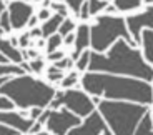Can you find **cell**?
Returning <instances> with one entry per match:
<instances>
[{
    "instance_id": "obj_1",
    "label": "cell",
    "mask_w": 153,
    "mask_h": 135,
    "mask_svg": "<svg viewBox=\"0 0 153 135\" xmlns=\"http://www.w3.org/2000/svg\"><path fill=\"white\" fill-rule=\"evenodd\" d=\"M82 85L92 95H105L107 98L115 100H131L142 105H150L153 102V89L145 80L90 72L83 75Z\"/></svg>"
},
{
    "instance_id": "obj_2",
    "label": "cell",
    "mask_w": 153,
    "mask_h": 135,
    "mask_svg": "<svg viewBox=\"0 0 153 135\" xmlns=\"http://www.w3.org/2000/svg\"><path fill=\"white\" fill-rule=\"evenodd\" d=\"M88 69L92 72H111V73H125L131 77H138L145 82L153 80V69L146 65L142 54L123 40L117 42L108 55H102L98 52H90Z\"/></svg>"
},
{
    "instance_id": "obj_3",
    "label": "cell",
    "mask_w": 153,
    "mask_h": 135,
    "mask_svg": "<svg viewBox=\"0 0 153 135\" xmlns=\"http://www.w3.org/2000/svg\"><path fill=\"white\" fill-rule=\"evenodd\" d=\"M0 93L13 102V105L25 110L32 107H48L57 92L42 80H37L30 75H19L17 78H8L0 87Z\"/></svg>"
},
{
    "instance_id": "obj_4",
    "label": "cell",
    "mask_w": 153,
    "mask_h": 135,
    "mask_svg": "<svg viewBox=\"0 0 153 135\" xmlns=\"http://www.w3.org/2000/svg\"><path fill=\"white\" fill-rule=\"evenodd\" d=\"M100 115L107 120L115 135H133L138 122L146 113V105H133L128 102L102 100L98 102Z\"/></svg>"
},
{
    "instance_id": "obj_5",
    "label": "cell",
    "mask_w": 153,
    "mask_h": 135,
    "mask_svg": "<svg viewBox=\"0 0 153 135\" xmlns=\"http://www.w3.org/2000/svg\"><path fill=\"white\" fill-rule=\"evenodd\" d=\"M122 37L126 40V43H133V39L128 34V28L125 25V20L120 17L102 15L97 19V23L90 28V43L93 45V50L103 52L107 47H110L115 40Z\"/></svg>"
},
{
    "instance_id": "obj_6",
    "label": "cell",
    "mask_w": 153,
    "mask_h": 135,
    "mask_svg": "<svg viewBox=\"0 0 153 135\" xmlns=\"http://www.w3.org/2000/svg\"><path fill=\"white\" fill-rule=\"evenodd\" d=\"M62 105H65V108H68L70 112L78 117H88L93 112V102L83 92L73 89H68L67 92H57L53 100L50 102V107L53 110Z\"/></svg>"
},
{
    "instance_id": "obj_7",
    "label": "cell",
    "mask_w": 153,
    "mask_h": 135,
    "mask_svg": "<svg viewBox=\"0 0 153 135\" xmlns=\"http://www.w3.org/2000/svg\"><path fill=\"white\" fill-rule=\"evenodd\" d=\"M45 125L48 128V132H52L53 135H67V132L70 128L80 125V117L75 115L70 110H67V108L50 110Z\"/></svg>"
},
{
    "instance_id": "obj_8",
    "label": "cell",
    "mask_w": 153,
    "mask_h": 135,
    "mask_svg": "<svg viewBox=\"0 0 153 135\" xmlns=\"http://www.w3.org/2000/svg\"><path fill=\"white\" fill-rule=\"evenodd\" d=\"M8 17H10L12 28H23L28 23L30 17L33 15V7L28 5L27 2H20V0H12L8 5Z\"/></svg>"
},
{
    "instance_id": "obj_9",
    "label": "cell",
    "mask_w": 153,
    "mask_h": 135,
    "mask_svg": "<svg viewBox=\"0 0 153 135\" xmlns=\"http://www.w3.org/2000/svg\"><path fill=\"white\" fill-rule=\"evenodd\" d=\"M105 130H107V125L103 122V117L98 112H92L83 124L70 128L67 135H100Z\"/></svg>"
},
{
    "instance_id": "obj_10",
    "label": "cell",
    "mask_w": 153,
    "mask_h": 135,
    "mask_svg": "<svg viewBox=\"0 0 153 135\" xmlns=\"http://www.w3.org/2000/svg\"><path fill=\"white\" fill-rule=\"evenodd\" d=\"M126 25H128V30L133 35V42L138 43L142 42V28L148 27L153 28V7H148L143 13H138V15H131L126 19Z\"/></svg>"
},
{
    "instance_id": "obj_11",
    "label": "cell",
    "mask_w": 153,
    "mask_h": 135,
    "mask_svg": "<svg viewBox=\"0 0 153 135\" xmlns=\"http://www.w3.org/2000/svg\"><path fill=\"white\" fill-rule=\"evenodd\" d=\"M33 122L35 120L25 119L22 113H15L12 110H0V124L8 125V127L15 128L19 132H30Z\"/></svg>"
},
{
    "instance_id": "obj_12",
    "label": "cell",
    "mask_w": 153,
    "mask_h": 135,
    "mask_svg": "<svg viewBox=\"0 0 153 135\" xmlns=\"http://www.w3.org/2000/svg\"><path fill=\"white\" fill-rule=\"evenodd\" d=\"M90 45V27L88 25H80L75 34V52H73L72 58L76 60L80 57V54Z\"/></svg>"
},
{
    "instance_id": "obj_13",
    "label": "cell",
    "mask_w": 153,
    "mask_h": 135,
    "mask_svg": "<svg viewBox=\"0 0 153 135\" xmlns=\"http://www.w3.org/2000/svg\"><path fill=\"white\" fill-rule=\"evenodd\" d=\"M0 54L5 55V57L13 63H22L23 57H22V52L17 50L15 47L10 43V40L4 39V30L0 28Z\"/></svg>"
},
{
    "instance_id": "obj_14",
    "label": "cell",
    "mask_w": 153,
    "mask_h": 135,
    "mask_svg": "<svg viewBox=\"0 0 153 135\" xmlns=\"http://www.w3.org/2000/svg\"><path fill=\"white\" fill-rule=\"evenodd\" d=\"M63 19H65V17L58 15V13H53V15L50 17L48 20H45V23H43L42 28H40V30H42V35H43V37H47V39H48L50 35H53L55 32L58 30L60 23L63 22Z\"/></svg>"
},
{
    "instance_id": "obj_15",
    "label": "cell",
    "mask_w": 153,
    "mask_h": 135,
    "mask_svg": "<svg viewBox=\"0 0 153 135\" xmlns=\"http://www.w3.org/2000/svg\"><path fill=\"white\" fill-rule=\"evenodd\" d=\"M142 43H143V52H145L146 60L153 63V30H145L142 35Z\"/></svg>"
},
{
    "instance_id": "obj_16",
    "label": "cell",
    "mask_w": 153,
    "mask_h": 135,
    "mask_svg": "<svg viewBox=\"0 0 153 135\" xmlns=\"http://www.w3.org/2000/svg\"><path fill=\"white\" fill-rule=\"evenodd\" d=\"M135 135H153V124H152V117H150L148 112L138 122V128L135 132Z\"/></svg>"
},
{
    "instance_id": "obj_17",
    "label": "cell",
    "mask_w": 153,
    "mask_h": 135,
    "mask_svg": "<svg viewBox=\"0 0 153 135\" xmlns=\"http://www.w3.org/2000/svg\"><path fill=\"white\" fill-rule=\"evenodd\" d=\"M25 70L20 65L13 63H0V77H8V75H25Z\"/></svg>"
},
{
    "instance_id": "obj_18",
    "label": "cell",
    "mask_w": 153,
    "mask_h": 135,
    "mask_svg": "<svg viewBox=\"0 0 153 135\" xmlns=\"http://www.w3.org/2000/svg\"><path fill=\"white\" fill-rule=\"evenodd\" d=\"M142 5V0H115V8H118L122 12H128L138 8Z\"/></svg>"
},
{
    "instance_id": "obj_19",
    "label": "cell",
    "mask_w": 153,
    "mask_h": 135,
    "mask_svg": "<svg viewBox=\"0 0 153 135\" xmlns=\"http://www.w3.org/2000/svg\"><path fill=\"white\" fill-rule=\"evenodd\" d=\"M88 4V12H90V15H97L100 10H103L107 7V2L105 0H87Z\"/></svg>"
},
{
    "instance_id": "obj_20",
    "label": "cell",
    "mask_w": 153,
    "mask_h": 135,
    "mask_svg": "<svg viewBox=\"0 0 153 135\" xmlns=\"http://www.w3.org/2000/svg\"><path fill=\"white\" fill-rule=\"evenodd\" d=\"M62 43V35L60 34H53L48 37V42H47V52L48 54H52V52H55L60 47Z\"/></svg>"
},
{
    "instance_id": "obj_21",
    "label": "cell",
    "mask_w": 153,
    "mask_h": 135,
    "mask_svg": "<svg viewBox=\"0 0 153 135\" xmlns=\"http://www.w3.org/2000/svg\"><path fill=\"white\" fill-rule=\"evenodd\" d=\"M73 28H75V23H73V20L63 19V22H62V23H60V27H58V34H60L62 37H65V35L72 34Z\"/></svg>"
},
{
    "instance_id": "obj_22",
    "label": "cell",
    "mask_w": 153,
    "mask_h": 135,
    "mask_svg": "<svg viewBox=\"0 0 153 135\" xmlns=\"http://www.w3.org/2000/svg\"><path fill=\"white\" fill-rule=\"evenodd\" d=\"M7 80H8L7 77H0V87H2ZM12 108H13V102L8 100L7 97L0 95V110H12Z\"/></svg>"
},
{
    "instance_id": "obj_23",
    "label": "cell",
    "mask_w": 153,
    "mask_h": 135,
    "mask_svg": "<svg viewBox=\"0 0 153 135\" xmlns=\"http://www.w3.org/2000/svg\"><path fill=\"white\" fill-rule=\"evenodd\" d=\"M88 62H90V52H82V55L76 58V69L85 70L88 67Z\"/></svg>"
},
{
    "instance_id": "obj_24",
    "label": "cell",
    "mask_w": 153,
    "mask_h": 135,
    "mask_svg": "<svg viewBox=\"0 0 153 135\" xmlns=\"http://www.w3.org/2000/svg\"><path fill=\"white\" fill-rule=\"evenodd\" d=\"M47 78H48L50 82H57V80H62L63 78V72L62 70H58L57 67H50L48 69V73H47Z\"/></svg>"
},
{
    "instance_id": "obj_25",
    "label": "cell",
    "mask_w": 153,
    "mask_h": 135,
    "mask_svg": "<svg viewBox=\"0 0 153 135\" xmlns=\"http://www.w3.org/2000/svg\"><path fill=\"white\" fill-rule=\"evenodd\" d=\"M76 80H78L76 72H72L70 75H67V77L62 78V87H63V89H68V87H72V85L76 84Z\"/></svg>"
},
{
    "instance_id": "obj_26",
    "label": "cell",
    "mask_w": 153,
    "mask_h": 135,
    "mask_svg": "<svg viewBox=\"0 0 153 135\" xmlns=\"http://www.w3.org/2000/svg\"><path fill=\"white\" fill-rule=\"evenodd\" d=\"M0 28L4 32H10L12 30V23H10V17H8V12H4L0 15Z\"/></svg>"
},
{
    "instance_id": "obj_27",
    "label": "cell",
    "mask_w": 153,
    "mask_h": 135,
    "mask_svg": "<svg viewBox=\"0 0 153 135\" xmlns=\"http://www.w3.org/2000/svg\"><path fill=\"white\" fill-rule=\"evenodd\" d=\"M53 65L57 67L58 70H63V69H70V67L73 65V60L72 58H60V60H58V62H53Z\"/></svg>"
},
{
    "instance_id": "obj_28",
    "label": "cell",
    "mask_w": 153,
    "mask_h": 135,
    "mask_svg": "<svg viewBox=\"0 0 153 135\" xmlns=\"http://www.w3.org/2000/svg\"><path fill=\"white\" fill-rule=\"evenodd\" d=\"M50 5H52V8L57 12L58 15L67 17V5H65V4H60V2H52Z\"/></svg>"
},
{
    "instance_id": "obj_29",
    "label": "cell",
    "mask_w": 153,
    "mask_h": 135,
    "mask_svg": "<svg viewBox=\"0 0 153 135\" xmlns=\"http://www.w3.org/2000/svg\"><path fill=\"white\" fill-rule=\"evenodd\" d=\"M28 65H30L32 72H37V73H40V72H42V69H43V62L40 60V58H33Z\"/></svg>"
},
{
    "instance_id": "obj_30",
    "label": "cell",
    "mask_w": 153,
    "mask_h": 135,
    "mask_svg": "<svg viewBox=\"0 0 153 135\" xmlns=\"http://www.w3.org/2000/svg\"><path fill=\"white\" fill-rule=\"evenodd\" d=\"M0 135H20V132L15 130V128H12V127H8V125L0 124Z\"/></svg>"
},
{
    "instance_id": "obj_31",
    "label": "cell",
    "mask_w": 153,
    "mask_h": 135,
    "mask_svg": "<svg viewBox=\"0 0 153 135\" xmlns=\"http://www.w3.org/2000/svg\"><path fill=\"white\" fill-rule=\"evenodd\" d=\"M85 0H67V4H68V7L72 8L73 12H75L76 15H78V12H80V7L82 4H83Z\"/></svg>"
},
{
    "instance_id": "obj_32",
    "label": "cell",
    "mask_w": 153,
    "mask_h": 135,
    "mask_svg": "<svg viewBox=\"0 0 153 135\" xmlns=\"http://www.w3.org/2000/svg\"><path fill=\"white\" fill-rule=\"evenodd\" d=\"M78 15H80V19H83V20H87L88 17H90V12H88V4H87V2H83V4H82Z\"/></svg>"
},
{
    "instance_id": "obj_33",
    "label": "cell",
    "mask_w": 153,
    "mask_h": 135,
    "mask_svg": "<svg viewBox=\"0 0 153 135\" xmlns=\"http://www.w3.org/2000/svg\"><path fill=\"white\" fill-rule=\"evenodd\" d=\"M42 112H43V108H40V107H32V110H30V119H32V120H37L38 117L42 115Z\"/></svg>"
},
{
    "instance_id": "obj_34",
    "label": "cell",
    "mask_w": 153,
    "mask_h": 135,
    "mask_svg": "<svg viewBox=\"0 0 153 135\" xmlns=\"http://www.w3.org/2000/svg\"><path fill=\"white\" fill-rule=\"evenodd\" d=\"M65 55H63V52H52V54H48V60H52V62H58L60 58H63Z\"/></svg>"
},
{
    "instance_id": "obj_35",
    "label": "cell",
    "mask_w": 153,
    "mask_h": 135,
    "mask_svg": "<svg viewBox=\"0 0 153 135\" xmlns=\"http://www.w3.org/2000/svg\"><path fill=\"white\" fill-rule=\"evenodd\" d=\"M37 17H38V20H48L52 15H50V10H48V8H43V10H40V13H38Z\"/></svg>"
},
{
    "instance_id": "obj_36",
    "label": "cell",
    "mask_w": 153,
    "mask_h": 135,
    "mask_svg": "<svg viewBox=\"0 0 153 135\" xmlns=\"http://www.w3.org/2000/svg\"><path fill=\"white\" fill-rule=\"evenodd\" d=\"M28 39H30V34H23L22 37L19 39V45H20V47H27Z\"/></svg>"
},
{
    "instance_id": "obj_37",
    "label": "cell",
    "mask_w": 153,
    "mask_h": 135,
    "mask_svg": "<svg viewBox=\"0 0 153 135\" xmlns=\"http://www.w3.org/2000/svg\"><path fill=\"white\" fill-rule=\"evenodd\" d=\"M48 113H50V110H43L42 115H40V117L37 119V122H40V124H45L47 119H48Z\"/></svg>"
},
{
    "instance_id": "obj_38",
    "label": "cell",
    "mask_w": 153,
    "mask_h": 135,
    "mask_svg": "<svg viewBox=\"0 0 153 135\" xmlns=\"http://www.w3.org/2000/svg\"><path fill=\"white\" fill-rule=\"evenodd\" d=\"M40 127H42V124L35 120L33 125H32V128H30V134H38V132H40Z\"/></svg>"
},
{
    "instance_id": "obj_39",
    "label": "cell",
    "mask_w": 153,
    "mask_h": 135,
    "mask_svg": "<svg viewBox=\"0 0 153 135\" xmlns=\"http://www.w3.org/2000/svg\"><path fill=\"white\" fill-rule=\"evenodd\" d=\"M75 42V35L73 34H68V35H65V43L68 45V43H73Z\"/></svg>"
},
{
    "instance_id": "obj_40",
    "label": "cell",
    "mask_w": 153,
    "mask_h": 135,
    "mask_svg": "<svg viewBox=\"0 0 153 135\" xmlns=\"http://www.w3.org/2000/svg\"><path fill=\"white\" fill-rule=\"evenodd\" d=\"M30 35H32V37H40V35H42V30H40V28H35V27H33V30L30 32Z\"/></svg>"
},
{
    "instance_id": "obj_41",
    "label": "cell",
    "mask_w": 153,
    "mask_h": 135,
    "mask_svg": "<svg viewBox=\"0 0 153 135\" xmlns=\"http://www.w3.org/2000/svg\"><path fill=\"white\" fill-rule=\"evenodd\" d=\"M38 22V17H33L32 15L30 17V20H28V25H30V27H35V23Z\"/></svg>"
},
{
    "instance_id": "obj_42",
    "label": "cell",
    "mask_w": 153,
    "mask_h": 135,
    "mask_svg": "<svg viewBox=\"0 0 153 135\" xmlns=\"http://www.w3.org/2000/svg\"><path fill=\"white\" fill-rule=\"evenodd\" d=\"M0 63H8V58L5 57V55L0 54Z\"/></svg>"
},
{
    "instance_id": "obj_43",
    "label": "cell",
    "mask_w": 153,
    "mask_h": 135,
    "mask_svg": "<svg viewBox=\"0 0 153 135\" xmlns=\"http://www.w3.org/2000/svg\"><path fill=\"white\" fill-rule=\"evenodd\" d=\"M4 12H5V4L2 2V0H0V15H2Z\"/></svg>"
},
{
    "instance_id": "obj_44",
    "label": "cell",
    "mask_w": 153,
    "mask_h": 135,
    "mask_svg": "<svg viewBox=\"0 0 153 135\" xmlns=\"http://www.w3.org/2000/svg\"><path fill=\"white\" fill-rule=\"evenodd\" d=\"M38 135H53L52 132H38Z\"/></svg>"
},
{
    "instance_id": "obj_45",
    "label": "cell",
    "mask_w": 153,
    "mask_h": 135,
    "mask_svg": "<svg viewBox=\"0 0 153 135\" xmlns=\"http://www.w3.org/2000/svg\"><path fill=\"white\" fill-rule=\"evenodd\" d=\"M146 4H153V0H146Z\"/></svg>"
},
{
    "instance_id": "obj_46",
    "label": "cell",
    "mask_w": 153,
    "mask_h": 135,
    "mask_svg": "<svg viewBox=\"0 0 153 135\" xmlns=\"http://www.w3.org/2000/svg\"><path fill=\"white\" fill-rule=\"evenodd\" d=\"M150 117H152V124H153V113H152V115H150Z\"/></svg>"
},
{
    "instance_id": "obj_47",
    "label": "cell",
    "mask_w": 153,
    "mask_h": 135,
    "mask_svg": "<svg viewBox=\"0 0 153 135\" xmlns=\"http://www.w3.org/2000/svg\"><path fill=\"white\" fill-rule=\"evenodd\" d=\"M20 2H27V0H20Z\"/></svg>"
},
{
    "instance_id": "obj_48",
    "label": "cell",
    "mask_w": 153,
    "mask_h": 135,
    "mask_svg": "<svg viewBox=\"0 0 153 135\" xmlns=\"http://www.w3.org/2000/svg\"><path fill=\"white\" fill-rule=\"evenodd\" d=\"M55 2H62V0H55Z\"/></svg>"
},
{
    "instance_id": "obj_49",
    "label": "cell",
    "mask_w": 153,
    "mask_h": 135,
    "mask_svg": "<svg viewBox=\"0 0 153 135\" xmlns=\"http://www.w3.org/2000/svg\"><path fill=\"white\" fill-rule=\"evenodd\" d=\"M105 2H108V0H105Z\"/></svg>"
},
{
    "instance_id": "obj_50",
    "label": "cell",
    "mask_w": 153,
    "mask_h": 135,
    "mask_svg": "<svg viewBox=\"0 0 153 135\" xmlns=\"http://www.w3.org/2000/svg\"><path fill=\"white\" fill-rule=\"evenodd\" d=\"M37 2H40V0H37Z\"/></svg>"
}]
</instances>
